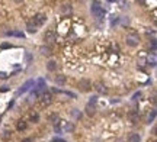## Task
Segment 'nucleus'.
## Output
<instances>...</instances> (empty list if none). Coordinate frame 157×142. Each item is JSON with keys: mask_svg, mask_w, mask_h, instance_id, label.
<instances>
[{"mask_svg": "<svg viewBox=\"0 0 157 142\" xmlns=\"http://www.w3.org/2000/svg\"><path fill=\"white\" fill-rule=\"evenodd\" d=\"M90 10H92V15L98 19H102L105 16V10H103V7L100 6L99 1H93L92 6H90Z\"/></svg>", "mask_w": 157, "mask_h": 142, "instance_id": "1", "label": "nucleus"}, {"mask_svg": "<svg viewBox=\"0 0 157 142\" xmlns=\"http://www.w3.org/2000/svg\"><path fill=\"white\" fill-rule=\"evenodd\" d=\"M34 86H35V80H28V81H25V83L22 84V87L18 90V94L26 93V91H28V90H31Z\"/></svg>", "mask_w": 157, "mask_h": 142, "instance_id": "2", "label": "nucleus"}, {"mask_svg": "<svg viewBox=\"0 0 157 142\" xmlns=\"http://www.w3.org/2000/svg\"><path fill=\"white\" fill-rule=\"evenodd\" d=\"M47 22V15H44V13H37L35 16H34V25L38 28V26H42L44 23Z\"/></svg>", "mask_w": 157, "mask_h": 142, "instance_id": "3", "label": "nucleus"}, {"mask_svg": "<svg viewBox=\"0 0 157 142\" xmlns=\"http://www.w3.org/2000/svg\"><path fill=\"white\" fill-rule=\"evenodd\" d=\"M127 45H129V46H137L138 44H140V36L135 35V34H132V35H128L127 36Z\"/></svg>", "mask_w": 157, "mask_h": 142, "instance_id": "4", "label": "nucleus"}, {"mask_svg": "<svg viewBox=\"0 0 157 142\" xmlns=\"http://www.w3.org/2000/svg\"><path fill=\"white\" fill-rule=\"evenodd\" d=\"M78 87H80V90H83V91H89V90H90V87H92V83H90L89 80L83 78V80H80Z\"/></svg>", "mask_w": 157, "mask_h": 142, "instance_id": "5", "label": "nucleus"}, {"mask_svg": "<svg viewBox=\"0 0 157 142\" xmlns=\"http://www.w3.org/2000/svg\"><path fill=\"white\" fill-rule=\"evenodd\" d=\"M44 39H45L47 42L55 41V32H54V29H48V31L45 32V35H44Z\"/></svg>", "mask_w": 157, "mask_h": 142, "instance_id": "6", "label": "nucleus"}, {"mask_svg": "<svg viewBox=\"0 0 157 142\" xmlns=\"http://www.w3.org/2000/svg\"><path fill=\"white\" fill-rule=\"evenodd\" d=\"M39 52H41V55H44V57H50V55L52 54V49H51V46H48V45L45 46V45H44V46L39 48Z\"/></svg>", "mask_w": 157, "mask_h": 142, "instance_id": "7", "label": "nucleus"}, {"mask_svg": "<svg viewBox=\"0 0 157 142\" xmlns=\"http://www.w3.org/2000/svg\"><path fill=\"white\" fill-rule=\"evenodd\" d=\"M95 89H96L98 93H102V94H106V93H108V89H106V86H105L103 83H96V84H95Z\"/></svg>", "mask_w": 157, "mask_h": 142, "instance_id": "8", "label": "nucleus"}, {"mask_svg": "<svg viewBox=\"0 0 157 142\" xmlns=\"http://www.w3.org/2000/svg\"><path fill=\"white\" fill-rule=\"evenodd\" d=\"M41 102H42V105H51V102H52V97H51V94H48V93H44V94H41Z\"/></svg>", "mask_w": 157, "mask_h": 142, "instance_id": "9", "label": "nucleus"}, {"mask_svg": "<svg viewBox=\"0 0 157 142\" xmlns=\"http://www.w3.org/2000/svg\"><path fill=\"white\" fill-rule=\"evenodd\" d=\"M7 36H16V38H25V34L22 31H7L6 32Z\"/></svg>", "mask_w": 157, "mask_h": 142, "instance_id": "10", "label": "nucleus"}, {"mask_svg": "<svg viewBox=\"0 0 157 142\" xmlns=\"http://www.w3.org/2000/svg\"><path fill=\"white\" fill-rule=\"evenodd\" d=\"M61 12H63V15H64V16H67V15H71L73 9H71V6H70V4H63V6H61Z\"/></svg>", "mask_w": 157, "mask_h": 142, "instance_id": "11", "label": "nucleus"}, {"mask_svg": "<svg viewBox=\"0 0 157 142\" xmlns=\"http://www.w3.org/2000/svg\"><path fill=\"white\" fill-rule=\"evenodd\" d=\"M54 80H55V83H57L58 86H63V84L66 83V75H63V74H58V75H57Z\"/></svg>", "mask_w": 157, "mask_h": 142, "instance_id": "12", "label": "nucleus"}, {"mask_svg": "<svg viewBox=\"0 0 157 142\" xmlns=\"http://www.w3.org/2000/svg\"><path fill=\"white\" fill-rule=\"evenodd\" d=\"M86 113H87L89 116H93V115L96 113V107L93 106V105H87V106H86Z\"/></svg>", "mask_w": 157, "mask_h": 142, "instance_id": "13", "label": "nucleus"}, {"mask_svg": "<svg viewBox=\"0 0 157 142\" xmlns=\"http://www.w3.org/2000/svg\"><path fill=\"white\" fill-rule=\"evenodd\" d=\"M47 68H48V71H55L57 70V63L55 61H48L47 63Z\"/></svg>", "mask_w": 157, "mask_h": 142, "instance_id": "14", "label": "nucleus"}, {"mask_svg": "<svg viewBox=\"0 0 157 142\" xmlns=\"http://www.w3.org/2000/svg\"><path fill=\"white\" fill-rule=\"evenodd\" d=\"M16 128H18V131H25V129H26V122L19 120V122H18V125H16Z\"/></svg>", "mask_w": 157, "mask_h": 142, "instance_id": "15", "label": "nucleus"}, {"mask_svg": "<svg viewBox=\"0 0 157 142\" xmlns=\"http://www.w3.org/2000/svg\"><path fill=\"white\" fill-rule=\"evenodd\" d=\"M140 141H141V136L138 134H132L129 136V142H140Z\"/></svg>", "mask_w": 157, "mask_h": 142, "instance_id": "16", "label": "nucleus"}, {"mask_svg": "<svg viewBox=\"0 0 157 142\" xmlns=\"http://www.w3.org/2000/svg\"><path fill=\"white\" fill-rule=\"evenodd\" d=\"M26 28H28V32H29V34H35V32L38 31V29H37V26H35L34 23H28V26H26Z\"/></svg>", "mask_w": 157, "mask_h": 142, "instance_id": "17", "label": "nucleus"}, {"mask_svg": "<svg viewBox=\"0 0 157 142\" xmlns=\"http://www.w3.org/2000/svg\"><path fill=\"white\" fill-rule=\"evenodd\" d=\"M154 117H156V110H151V112L149 113V117H147V122H149V123H151V122L154 120Z\"/></svg>", "mask_w": 157, "mask_h": 142, "instance_id": "18", "label": "nucleus"}, {"mask_svg": "<svg viewBox=\"0 0 157 142\" xmlns=\"http://www.w3.org/2000/svg\"><path fill=\"white\" fill-rule=\"evenodd\" d=\"M50 122H52L54 125H57V123L60 122V117H58V115H51V116H50Z\"/></svg>", "mask_w": 157, "mask_h": 142, "instance_id": "19", "label": "nucleus"}, {"mask_svg": "<svg viewBox=\"0 0 157 142\" xmlns=\"http://www.w3.org/2000/svg\"><path fill=\"white\" fill-rule=\"evenodd\" d=\"M71 113H73V116H74L76 119H80V117H81V112H78L77 109H73V112H71Z\"/></svg>", "mask_w": 157, "mask_h": 142, "instance_id": "20", "label": "nucleus"}, {"mask_svg": "<svg viewBox=\"0 0 157 142\" xmlns=\"http://www.w3.org/2000/svg\"><path fill=\"white\" fill-rule=\"evenodd\" d=\"M96 102H98V96H92V97H90L89 105H93V106H95V105H96Z\"/></svg>", "mask_w": 157, "mask_h": 142, "instance_id": "21", "label": "nucleus"}, {"mask_svg": "<svg viewBox=\"0 0 157 142\" xmlns=\"http://www.w3.org/2000/svg\"><path fill=\"white\" fill-rule=\"evenodd\" d=\"M140 97H141V91H137V93H135V94L132 96V100H134V102H137V100H138Z\"/></svg>", "mask_w": 157, "mask_h": 142, "instance_id": "22", "label": "nucleus"}, {"mask_svg": "<svg viewBox=\"0 0 157 142\" xmlns=\"http://www.w3.org/2000/svg\"><path fill=\"white\" fill-rule=\"evenodd\" d=\"M149 64H150V65H153V67L156 65V58H154V55H153L151 58H149Z\"/></svg>", "mask_w": 157, "mask_h": 142, "instance_id": "23", "label": "nucleus"}, {"mask_svg": "<svg viewBox=\"0 0 157 142\" xmlns=\"http://www.w3.org/2000/svg\"><path fill=\"white\" fill-rule=\"evenodd\" d=\"M10 134H12V132H9V131H4V132H3V138H4V139H7V138L10 136Z\"/></svg>", "mask_w": 157, "mask_h": 142, "instance_id": "24", "label": "nucleus"}, {"mask_svg": "<svg viewBox=\"0 0 157 142\" xmlns=\"http://www.w3.org/2000/svg\"><path fill=\"white\" fill-rule=\"evenodd\" d=\"M26 61H28V63H31V61H32V55H31L29 52H26Z\"/></svg>", "mask_w": 157, "mask_h": 142, "instance_id": "25", "label": "nucleus"}, {"mask_svg": "<svg viewBox=\"0 0 157 142\" xmlns=\"http://www.w3.org/2000/svg\"><path fill=\"white\" fill-rule=\"evenodd\" d=\"M66 94H67V96H70V97H73V99H76V94H74V93H71V91H66Z\"/></svg>", "mask_w": 157, "mask_h": 142, "instance_id": "26", "label": "nucleus"}, {"mask_svg": "<svg viewBox=\"0 0 157 142\" xmlns=\"http://www.w3.org/2000/svg\"><path fill=\"white\" fill-rule=\"evenodd\" d=\"M1 48H12V45H9V44H1Z\"/></svg>", "mask_w": 157, "mask_h": 142, "instance_id": "27", "label": "nucleus"}, {"mask_svg": "<svg viewBox=\"0 0 157 142\" xmlns=\"http://www.w3.org/2000/svg\"><path fill=\"white\" fill-rule=\"evenodd\" d=\"M31 119H32V122H37V120H38V115H34Z\"/></svg>", "mask_w": 157, "mask_h": 142, "instance_id": "28", "label": "nucleus"}, {"mask_svg": "<svg viewBox=\"0 0 157 142\" xmlns=\"http://www.w3.org/2000/svg\"><path fill=\"white\" fill-rule=\"evenodd\" d=\"M0 78H7V74L6 72H0Z\"/></svg>", "mask_w": 157, "mask_h": 142, "instance_id": "29", "label": "nucleus"}, {"mask_svg": "<svg viewBox=\"0 0 157 142\" xmlns=\"http://www.w3.org/2000/svg\"><path fill=\"white\" fill-rule=\"evenodd\" d=\"M22 142H32V139H31V138H26V139H23Z\"/></svg>", "mask_w": 157, "mask_h": 142, "instance_id": "30", "label": "nucleus"}]
</instances>
